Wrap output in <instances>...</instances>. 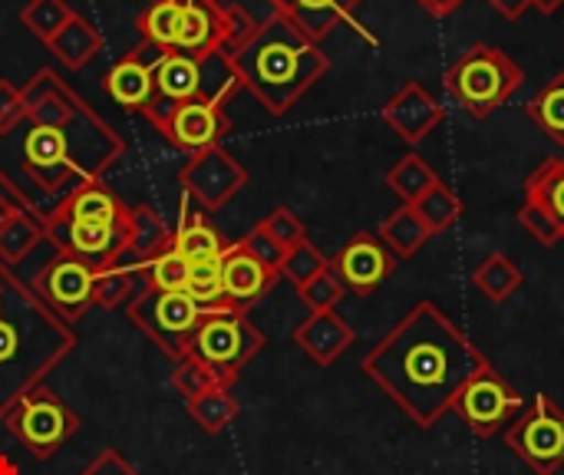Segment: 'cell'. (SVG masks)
<instances>
[{
	"instance_id": "cell-22",
	"label": "cell",
	"mask_w": 564,
	"mask_h": 475,
	"mask_svg": "<svg viewBox=\"0 0 564 475\" xmlns=\"http://www.w3.org/2000/svg\"><path fill=\"white\" fill-rule=\"evenodd\" d=\"M172 251L182 255L188 265L221 261L225 251H228L225 235L208 222L205 212H198L192 205L188 195H182V218H178V228H172Z\"/></svg>"
},
{
	"instance_id": "cell-26",
	"label": "cell",
	"mask_w": 564,
	"mask_h": 475,
	"mask_svg": "<svg viewBox=\"0 0 564 475\" xmlns=\"http://www.w3.org/2000/svg\"><path fill=\"white\" fill-rule=\"evenodd\" d=\"M126 238H129L126 251L139 261H152L172 248V228L152 205H132L129 208Z\"/></svg>"
},
{
	"instance_id": "cell-18",
	"label": "cell",
	"mask_w": 564,
	"mask_h": 475,
	"mask_svg": "<svg viewBox=\"0 0 564 475\" xmlns=\"http://www.w3.org/2000/svg\"><path fill=\"white\" fill-rule=\"evenodd\" d=\"M175 53L205 56L225 50V3L218 0H175Z\"/></svg>"
},
{
	"instance_id": "cell-29",
	"label": "cell",
	"mask_w": 564,
	"mask_h": 475,
	"mask_svg": "<svg viewBox=\"0 0 564 475\" xmlns=\"http://www.w3.org/2000/svg\"><path fill=\"white\" fill-rule=\"evenodd\" d=\"M46 241V225L40 218H33L23 208H13L3 222H0V265L13 268L20 265L26 255H33V248Z\"/></svg>"
},
{
	"instance_id": "cell-42",
	"label": "cell",
	"mask_w": 564,
	"mask_h": 475,
	"mask_svg": "<svg viewBox=\"0 0 564 475\" xmlns=\"http://www.w3.org/2000/svg\"><path fill=\"white\" fill-rule=\"evenodd\" d=\"M297 294H301V301L311 307V314L314 311H337V304L344 301V294H347V288H344V281L334 274V268H324L314 281H307L304 288H297Z\"/></svg>"
},
{
	"instance_id": "cell-4",
	"label": "cell",
	"mask_w": 564,
	"mask_h": 475,
	"mask_svg": "<svg viewBox=\"0 0 564 475\" xmlns=\"http://www.w3.org/2000/svg\"><path fill=\"white\" fill-rule=\"evenodd\" d=\"M231 63L241 86L251 89L271 116H284L330 69L321 43H314L281 13L261 20L258 33L238 53H231Z\"/></svg>"
},
{
	"instance_id": "cell-24",
	"label": "cell",
	"mask_w": 564,
	"mask_h": 475,
	"mask_svg": "<svg viewBox=\"0 0 564 475\" xmlns=\"http://www.w3.org/2000/svg\"><path fill=\"white\" fill-rule=\"evenodd\" d=\"M149 288V261H139L129 251L116 265L96 271V304L106 311H116L122 304L129 307Z\"/></svg>"
},
{
	"instance_id": "cell-6",
	"label": "cell",
	"mask_w": 564,
	"mask_h": 475,
	"mask_svg": "<svg viewBox=\"0 0 564 475\" xmlns=\"http://www.w3.org/2000/svg\"><path fill=\"white\" fill-rule=\"evenodd\" d=\"M264 344H268L264 334L248 321L245 311L221 307V311L202 314V321L192 334L188 354L198 357L218 377L221 387H235L241 370L261 354Z\"/></svg>"
},
{
	"instance_id": "cell-19",
	"label": "cell",
	"mask_w": 564,
	"mask_h": 475,
	"mask_svg": "<svg viewBox=\"0 0 564 475\" xmlns=\"http://www.w3.org/2000/svg\"><path fill=\"white\" fill-rule=\"evenodd\" d=\"M278 271H271L268 265H261L241 241L228 245L225 258H221V284H225V301L235 311L254 307L258 301H264L274 284H278Z\"/></svg>"
},
{
	"instance_id": "cell-3",
	"label": "cell",
	"mask_w": 564,
	"mask_h": 475,
	"mask_svg": "<svg viewBox=\"0 0 564 475\" xmlns=\"http://www.w3.org/2000/svg\"><path fill=\"white\" fill-rule=\"evenodd\" d=\"M76 331L56 317L30 284L0 268V420L69 357Z\"/></svg>"
},
{
	"instance_id": "cell-35",
	"label": "cell",
	"mask_w": 564,
	"mask_h": 475,
	"mask_svg": "<svg viewBox=\"0 0 564 475\" xmlns=\"http://www.w3.org/2000/svg\"><path fill=\"white\" fill-rule=\"evenodd\" d=\"M529 116L532 122L549 132V139H555L558 145H564V73H558L555 79H549L529 102Z\"/></svg>"
},
{
	"instance_id": "cell-32",
	"label": "cell",
	"mask_w": 564,
	"mask_h": 475,
	"mask_svg": "<svg viewBox=\"0 0 564 475\" xmlns=\"http://www.w3.org/2000/svg\"><path fill=\"white\" fill-rule=\"evenodd\" d=\"M185 407H188V417L198 423V430L208 433V436H221L238 420V410H241L231 387H221V384L205 390L202 397L188 400Z\"/></svg>"
},
{
	"instance_id": "cell-28",
	"label": "cell",
	"mask_w": 564,
	"mask_h": 475,
	"mask_svg": "<svg viewBox=\"0 0 564 475\" xmlns=\"http://www.w3.org/2000/svg\"><path fill=\"white\" fill-rule=\"evenodd\" d=\"M433 238V231L426 228V222L420 218V212L413 205H400L390 218H383L380 225V241L397 255V261H410L413 255H420L426 248V241Z\"/></svg>"
},
{
	"instance_id": "cell-31",
	"label": "cell",
	"mask_w": 564,
	"mask_h": 475,
	"mask_svg": "<svg viewBox=\"0 0 564 475\" xmlns=\"http://www.w3.org/2000/svg\"><path fill=\"white\" fill-rule=\"evenodd\" d=\"M473 284H476V291H479L489 304H502V301H509V298L525 284V274H522V268H519L509 255L492 251V255L473 271Z\"/></svg>"
},
{
	"instance_id": "cell-40",
	"label": "cell",
	"mask_w": 564,
	"mask_h": 475,
	"mask_svg": "<svg viewBox=\"0 0 564 475\" xmlns=\"http://www.w3.org/2000/svg\"><path fill=\"white\" fill-rule=\"evenodd\" d=\"M324 268H330V261L324 258V251L311 241H301L294 245L288 255H284V265H281V278H288L294 288H304L307 281H314Z\"/></svg>"
},
{
	"instance_id": "cell-30",
	"label": "cell",
	"mask_w": 564,
	"mask_h": 475,
	"mask_svg": "<svg viewBox=\"0 0 564 475\" xmlns=\"http://www.w3.org/2000/svg\"><path fill=\"white\" fill-rule=\"evenodd\" d=\"M195 60H198V99L225 109V102H231L235 93L245 89L231 56L225 50H215V53H205Z\"/></svg>"
},
{
	"instance_id": "cell-53",
	"label": "cell",
	"mask_w": 564,
	"mask_h": 475,
	"mask_svg": "<svg viewBox=\"0 0 564 475\" xmlns=\"http://www.w3.org/2000/svg\"><path fill=\"white\" fill-rule=\"evenodd\" d=\"M218 3H231V0H218Z\"/></svg>"
},
{
	"instance_id": "cell-15",
	"label": "cell",
	"mask_w": 564,
	"mask_h": 475,
	"mask_svg": "<svg viewBox=\"0 0 564 475\" xmlns=\"http://www.w3.org/2000/svg\"><path fill=\"white\" fill-rule=\"evenodd\" d=\"M334 274L344 281L347 291L367 298L373 294L387 278H393L397 271V255L380 241V235L370 231H357L334 258H330Z\"/></svg>"
},
{
	"instance_id": "cell-17",
	"label": "cell",
	"mask_w": 564,
	"mask_h": 475,
	"mask_svg": "<svg viewBox=\"0 0 564 475\" xmlns=\"http://www.w3.org/2000/svg\"><path fill=\"white\" fill-rule=\"evenodd\" d=\"M231 122L225 116L221 106H212L205 99H192V102H182L162 126L159 132L182 152L195 155L202 149H212V145H221V139L228 136Z\"/></svg>"
},
{
	"instance_id": "cell-43",
	"label": "cell",
	"mask_w": 564,
	"mask_h": 475,
	"mask_svg": "<svg viewBox=\"0 0 564 475\" xmlns=\"http://www.w3.org/2000/svg\"><path fill=\"white\" fill-rule=\"evenodd\" d=\"M188 261L182 255H175L172 248L162 251L159 258L149 261V284L159 288V291H185V281H188Z\"/></svg>"
},
{
	"instance_id": "cell-8",
	"label": "cell",
	"mask_w": 564,
	"mask_h": 475,
	"mask_svg": "<svg viewBox=\"0 0 564 475\" xmlns=\"http://www.w3.org/2000/svg\"><path fill=\"white\" fill-rule=\"evenodd\" d=\"M126 314L162 354H169L172 360H182L188 354L192 334L205 311L185 291L149 288L126 307Z\"/></svg>"
},
{
	"instance_id": "cell-45",
	"label": "cell",
	"mask_w": 564,
	"mask_h": 475,
	"mask_svg": "<svg viewBox=\"0 0 564 475\" xmlns=\"http://www.w3.org/2000/svg\"><path fill=\"white\" fill-rule=\"evenodd\" d=\"M519 222H522V228H525V231L542 245V248H555L558 241H564L558 222H555L545 208H539V205H532V202H525V205H522Z\"/></svg>"
},
{
	"instance_id": "cell-54",
	"label": "cell",
	"mask_w": 564,
	"mask_h": 475,
	"mask_svg": "<svg viewBox=\"0 0 564 475\" xmlns=\"http://www.w3.org/2000/svg\"><path fill=\"white\" fill-rule=\"evenodd\" d=\"M0 268H3V265H0Z\"/></svg>"
},
{
	"instance_id": "cell-51",
	"label": "cell",
	"mask_w": 564,
	"mask_h": 475,
	"mask_svg": "<svg viewBox=\"0 0 564 475\" xmlns=\"http://www.w3.org/2000/svg\"><path fill=\"white\" fill-rule=\"evenodd\" d=\"M564 0H532V7L539 10V13H555L558 7H562Z\"/></svg>"
},
{
	"instance_id": "cell-1",
	"label": "cell",
	"mask_w": 564,
	"mask_h": 475,
	"mask_svg": "<svg viewBox=\"0 0 564 475\" xmlns=\"http://www.w3.org/2000/svg\"><path fill=\"white\" fill-rule=\"evenodd\" d=\"M20 89L23 116L0 129V192L46 225L79 188L106 179L126 139L50 66Z\"/></svg>"
},
{
	"instance_id": "cell-23",
	"label": "cell",
	"mask_w": 564,
	"mask_h": 475,
	"mask_svg": "<svg viewBox=\"0 0 564 475\" xmlns=\"http://www.w3.org/2000/svg\"><path fill=\"white\" fill-rule=\"evenodd\" d=\"M268 3L274 13H281L294 26H301L314 43H321L327 33H334L340 23H347L364 0H268Z\"/></svg>"
},
{
	"instance_id": "cell-33",
	"label": "cell",
	"mask_w": 564,
	"mask_h": 475,
	"mask_svg": "<svg viewBox=\"0 0 564 475\" xmlns=\"http://www.w3.org/2000/svg\"><path fill=\"white\" fill-rule=\"evenodd\" d=\"M525 202L545 208L564 238V155L562 159H545L529 179H525Z\"/></svg>"
},
{
	"instance_id": "cell-41",
	"label": "cell",
	"mask_w": 564,
	"mask_h": 475,
	"mask_svg": "<svg viewBox=\"0 0 564 475\" xmlns=\"http://www.w3.org/2000/svg\"><path fill=\"white\" fill-rule=\"evenodd\" d=\"M172 387H175V393L188 403V400H195V397H202L205 390H212V387H218V377L198 360V357H192V354H185L182 360H175V370H172Z\"/></svg>"
},
{
	"instance_id": "cell-37",
	"label": "cell",
	"mask_w": 564,
	"mask_h": 475,
	"mask_svg": "<svg viewBox=\"0 0 564 475\" xmlns=\"http://www.w3.org/2000/svg\"><path fill=\"white\" fill-rule=\"evenodd\" d=\"M76 10L66 3V0H26V7H20V23L40 40V43H50L73 17Z\"/></svg>"
},
{
	"instance_id": "cell-25",
	"label": "cell",
	"mask_w": 564,
	"mask_h": 475,
	"mask_svg": "<svg viewBox=\"0 0 564 475\" xmlns=\"http://www.w3.org/2000/svg\"><path fill=\"white\" fill-rule=\"evenodd\" d=\"M73 222H93V225H129V205L102 182H93L86 188H79L63 212Z\"/></svg>"
},
{
	"instance_id": "cell-52",
	"label": "cell",
	"mask_w": 564,
	"mask_h": 475,
	"mask_svg": "<svg viewBox=\"0 0 564 475\" xmlns=\"http://www.w3.org/2000/svg\"><path fill=\"white\" fill-rule=\"evenodd\" d=\"M13 208H17V205H13V202H10V198H7V195L0 192V222H3V218H7V215L13 212Z\"/></svg>"
},
{
	"instance_id": "cell-14",
	"label": "cell",
	"mask_w": 564,
	"mask_h": 475,
	"mask_svg": "<svg viewBox=\"0 0 564 475\" xmlns=\"http://www.w3.org/2000/svg\"><path fill=\"white\" fill-rule=\"evenodd\" d=\"M169 50H159L145 40H139L135 50H129L122 60H116L102 73V93L129 112H145L155 96V66L165 60Z\"/></svg>"
},
{
	"instance_id": "cell-13",
	"label": "cell",
	"mask_w": 564,
	"mask_h": 475,
	"mask_svg": "<svg viewBox=\"0 0 564 475\" xmlns=\"http://www.w3.org/2000/svg\"><path fill=\"white\" fill-rule=\"evenodd\" d=\"M46 241L59 255H69L93 271L116 265L129 245L126 225H93V222H73L66 215H56L46 222Z\"/></svg>"
},
{
	"instance_id": "cell-39",
	"label": "cell",
	"mask_w": 564,
	"mask_h": 475,
	"mask_svg": "<svg viewBox=\"0 0 564 475\" xmlns=\"http://www.w3.org/2000/svg\"><path fill=\"white\" fill-rule=\"evenodd\" d=\"M135 26H139L145 43H152L159 50H172V43H175V0H152L139 13Z\"/></svg>"
},
{
	"instance_id": "cell-10",
	"label": "cell",
	"mask_w": 564,
	"mask_h": 475,
	"mask_svg": "<svg viewBox=\"0 0 564 475\" xmlns=\"http://www.w3.org/2000/svg\"><path fill=\"white\" fill-rule=\"evenodd\" d=\"M522 393L492 367L486 364L456 397L453 410L459 413V420L479 436V440H489L496 436L502 427H509L519 410H522Z\"/></svg>"
},
{
	"instance_id": "cell-21",
	"label": "cell",
	"mask_w": 564,
	"mask_h": 475,
	"mask_svg": "<svg viewBox=\"0 0 564 475\" xmlns=\"http://www.w3.org/2000/svg\"><path fill=\"white\" fill-rule=\"evenodd\" d=\"M294 344L314 364L330 367L354 347V327L337 311H314L294 327Z\"/></svg>"
},
{
	"instance_id": "cell-12",
	"label": "cell",
	"mask_w": 564,
	"mask_h": 475,
	"mask_svg": "<svg viewBox=\"0 0 564 475\" xmlns=\"http://www.w3.org/2000/svg\"><path fill=\"white\" fill-rule=\"evenodd\" d=\"M30 288L66 324L86 317L89 307L96 304V271L59 251L36 271Z\"/></svg>"
},
{
	"instance_id": "cell-2",
	"label": "cell",
	"mask_w": 564,
	"mask_h": 475,
	"mask_svg": "<svg viewBox=\"0 0 564 475\" xmlns=\"http://www.w3.org/2000/svg\"><path fill=\"white\" fill-rule=\"evenodd\" d=\"M482 350L433 301H420L367 357L364 374L420 427H436L486 367Z\"/></svg>"
},
{
	"instance_id": "cell-5",
	"label": "cell",
	"mask_w": 564,
	"mask_h": 475,
	"mask_svg": "<svg viewBox=\"0 0 564 475\" xmlns=\"http://www.w3.org/2000/svg\"><path fill=\"white\" fill-rule=\"evenodd\" d=\"M522 83H525V69L509 53L489 43L469 46L443 76L449 99L459 102L476 119H486L499 106H506Z\"/></svg>"
},
{
	"instance_id": "cell-48",
	"label": "cell",
	"mask_w": 564,
	"mask_h": 475,
	"mask_svg": "<svg viewBox=\"0 0 564 475\" xmlns=\"http://www.w3.org/2000/svg\"><path fill=\"white\" fill-rule=\"evenodd\" d=\"M23 116V89L10 79H0V129L13 126Z\"/></svg>"
},
{
	"instance_id": "cell-11",
	"label": "cell",
	"mask_w": 564,
	"mask_h": 475,
	"mask_svg": "<svg viewBox=\"0 0 564 475\" xmlns=\"http://www.w3.org/2000/svg\"><path fill=\"white\" fill-rule=\"evenodd\" d=\"M178 185L202 212H218L248 185V169L228 149L212 145L188 155L185 169L178 172Z\"/></svg>"
},
{
	"instance_id": "cell-38",
	"label": "cell",
	"mask_w": 564,
	"mask_h": 475,
	"mask_svg": "<svg viewBox=\"0 0 564 475\" xmlns=\"http://www.w3.org/2000/svg\"><path fill=\"white\" fill-rule=\"evenodd\" d=\"M185 294L202 307V311H221L228 307L225 301V284H221V261H202L188 268Z\"/></svg>"
},
{
	"instance_id": "cell-7",
	"label": "cell",
	"mask_w": 564,
	"mask_h": 475,
	"mask_svg": "<svg viewBox=\"0 0 564 475\" xmlns=\"http://www.w3.org/2000/svg\"><path fill=\"white\" fill-rule=\"evenodd\" d=\"M0 423L36 460L56 456L79 433V427H83V420L73 413V407L63 403L46 387H36L26 397H20Z\"/></svg>"
},
{
	"instance_id": "cell-50",
	"label": "cell",
	"mask_w": 564,
	"mask_h": 475,
	"mask_svg": "<svg viewBox=\"0 0 564 475\" xmlns=\"http://www.w3.org/2000/svg\"><path fill=\"white\" fill-rule=\"evenodd\" d=\"M426 13H433V17H449V13H456L466 0H416Z\"/></svg>"
},
{
	"instance_id": "cell-47",
	"label": "cell",
	"mask_w": 564,
	"mask_h": 475,
	"mask_svg": "<svg viewBox=\"0 0 564 475\" xmlns=\"http://www.w3.org/2000/svg\"><path fill=\"white\" fill-rule=\"evenodd\" d=\"M79 475H139V469L119 453V450H102V453H96V460L83 469Z\"/></svg>"
},
{
	"instance_id": "cell-46",
	"label": "cell",
	"mask_w": 564,
	"mask_h": 475,
	"mask_svg": "<svg viewBox=\"0 0 564 475\" xmlns=\"http://www.w3.org/2000/svg\"><path fill=\"white\" fill-rule=\"evenodd\" d=\"M241 245H245V248L261 261V265H268L271 271H278V274H281V265H284V255H288V251H284L271 235H264V231L254 225V228L241 238Z\"/></svg>"
},
{
	"instance_id": "cell-49",
	"label": "cell",
	"mask_w": 564,
	"mask_h": 475,
	"mask_svg": "<svg viewBox=\"0 0 564 475\" xmlns=\"http://www.w3.org/2000/svg\"><path fill=\"white\" fill-rule=\"evenodd\" d=\"M506 20H519L529 7H532V0H489Z\"/></svg>"
},
{
	"instance_id": "cell-34",
	"label": "cell",
	"mask_w": 564,
	"mask_h": 475,
	"mask_svg": "<svg viewBox=\"0 0 564 475\" xmlns=\"http://www.w3.org/2000/svg\"><path fill=\"white\" fill-rule=\"evenodd\" d=\"M436 182H440V175H436L416 152L403 155V159L387 172V185L393 188V195H397L403 205H416Z\"/></svg>"
},
{
	"instance_id": "cell-9",
	"label": "cell",
	"mask_w": 564,
	"mask_h": 475,
	"mask_svg": "<svg viewBox=\"0 0 564 475\" xmlns=\"http://www.w3.org/2000/svg\"><path fill=\"white\" fill-rule=\"evenodd\" d=\"M506 443L535 475H555L564 466V410L549 393H535L509 423Z\"/></svg>"
},
{
	"instance_id": "cell-20",
	"label": "cell",
	"mask_w": 564,
	"mask_h": 475,
	"mask_svg": "<svg viewBox=\"0 0 564 475\" xmlns=\"http://www.w3.org/2000/svg\"><path fill=\"white\" fill-rule=\"evenodd\" d=\"M192 99H198V60L169 50L165 60L155 66V96L142 116L159 129L182 102Z\"/></svg>"
},
{
	"instance_id": "cell-36",
	"label": "cell",
	"mask_w": 564,
	"mask_h": 475,
	"mask_svg": "<svg viewBox=\"0 0 564 475\" xmlns=\"http://www.w3.org/2000/svg\"><path fill=\"white\" fill-rule=\"evenodd\" d=\"M413 208L420 212V218L426 222V228H430L433 235H443V231H449V228L459 222V215H463V198L440 179Z\"/></svg>"
},
{
	"instance_id": "cell-16",
	"label": "cell",
	"mask_w": 564,
	"mask_h": 475,
	"mask_svg": "<svg viewBox=\"0 0 564 475\" xmlns=\"http://www.w3.org/2000/svg\"><path fill=\"white\" fill-rule=\"evenodd\" d=\"M446 109L426 93L423 83H403L383 106H380V119L410 145H420L430 132H436V126L443 122Z\"/></svg>"
},
{
	"instance_id": "cell-27",
	"label": "cell",
	"mask_w": 564,
	"mask_h": 475,
	"mask_svg": "<svg viewBox=\"0 0 564 475\" xmlns=\"http://www.w3.org/2000/svg\"><path fill=\"white\" fill-rule=\"evenodd\" d=\"M50 53L66 66V69H83L99 50H102V33L79 13L69 17V23L46 43Z\"/></svg>"
},
{
	"instance_id": "cell-44",
	"label": "cell",
	"mask_w": 564,
	"mask_h": 475,
	"mask_svg": "<svg viewBox=\"0 0 564 475\" xmlns=\"http://www.w3.org/2000/svg\"><path fill=\"white\" fill-rule=\"evenodd\" d=\"M258 228H261L264 235H271L284 251H291L294 245L307 241V228H304V222H301L291 208H274L268 218L258 222Z\"/></svg>"
}]
</instances>
